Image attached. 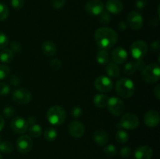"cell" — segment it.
<instances>
[{"instance_id": "cell-1", "label": "cell", "mask_w": 160, "mask_h": 159, "mask_svg": "<svg viewBox=\"0 0 160 159\" xmlns=\"http://www.w3.org/2000/svg\"><path fill=\"white\" fill-rule=\"evenodd\" d=\"M95 40L100 49L108 50L112 48L118 40L117 34L109 27H100L95 31Z\"/></svg>"}, {"instance_id": "cell-2", "label": "cell", "mask_w": 160, "mask_h": 159, "mask_svg": "<svg viewBox=\"0 0 160 159\" xmlns=\"http://www.w3.org/2000/svg\"><path fill=\"white\" fill-rule=\"evenodd\" d=\"M117 94L123 98H130L135 90L134 82L128 78H122L117 80L115 86Z\"/></svg>"}, {"instance_id": "cell-3", "label": "cell", "mask_w": 160, "mask_h": 159, "mask_svg": "<svg viewBox=\"0 0 160 159\" xmlns=\"http://www.w3.org/2000/svg\"><path fill=\"white\" fill-rule=\"evenodd\" d=\"M67 118L65 110L59 105H54L47 112V119L48 123L54 126L62 124Z\"/></svg>"}, {"instance_id": "cell-4", "label": "cell", "mask_w": 160, "mask_h": 159, "mask_svg": "<svg viewBox=\"0 0 160 159\" xmlns=\"http://www.w3.org/2000/svg\"><path fill=\"white\" fill-rule=\"evenodd\" d=\"M160 77L159 65L156 63H151L145 66L142 70V78L145 82L154 84L159 81Z\"/></svg>"}, {"instance_id": "cell-5", "label": "cell", "mask_w": 160, "mask_h": 159, "mask_svg": "<svg viewBox=\"0 0 160 159\" xmlns=\"http://www.w3.org/2000/svg\"><path fill=\"white\" fill-rule=\"evenodd\" d=\"M148 52V45L143 40H138L131 45V53L133 58L138 60L142 59Z\"/></svg>"}, {"instance_id": "cell-6", "label": "cell", "mask_w": 160, "mask_h": 159, "mask_svg": "<svg viewBox=\"0 0 160 159\" xmlns=\"http://www.w3.org/2000/svg\"><path fill=\"white\" fill-rule=\"evenodd\" d=\"M108 111L115 116H120L124 112L125 105L123 101L117 97H112L109 99L107 104Z\"/></svg>"}, {"instance_id": "cell-7", "label": "cell", "mask_w": 160, "mask_h": 159, "mask_svg": "<svg viewBox=\"0 0 160 159\" xmlns=\"http://www.w3.org/2000/svg\"><path fill=\"white\" fill-rule=\"evenodd\" d=\"M31 93L25 88H18L12 92V100L18 104H28L31 101Z\"/></svg>"}, {"instance_id": "cell-8", "label": "cell", "mask_w": 160, "mask_h": 159, "mask_svg": "<svg viewBox=\"0 0 160 159\" xmlns=\"http://www.w3.org/2000/svg\"><path fill=\"white\" fill-rule=\"evenodd\" d=\"M120 126L125 129H134L139 126V118L135 114L126 113L120 120Z\"/></svg>"}, {"instance_id": "cell-9", "label": "cell", "mask_w": 160, "mask_h": 159, "mask_svg": "<svg viewBox=\"0 0 160 159\" xmlns=\"http://www.w3.org/2000/svg\"><path fill=\"white\" fill-rule=\"evenodd\" d=\"M95 87L101 93H107L112 88V81L106 76H100L95 80Z\"/></svg>"}, {"instance_id": "cell-10", "label": "cell", "mask_w": 160, "mask_h": 159, "mask_svg": "<svg viewBox=\"0 0 160 159\" xmlns=\"http://www.w3.org/2000/svg\"><path fill=\"white\" fill-rule=\"evenodd\" d=\"M128 23L131 29L138 31L143 26V17L137 11H131L128 16Z\"/></svg>"}, {"instance_id": "cell-11", "label": "cell", "mask_w": 160, "mask_h": 159, "mask_svg": "<svg viewBox=\"0 0 160 159\" xmlns=\"http://www.w3.org/2000/svg\"><path fill=\"white\" fill-rule=\"evenodd\" d=\"M33 146V140L28 135L20 136L17 140V148L21 154H27L31 150Z\"/></svg>"}, {"instance_id": "cell-12", "label": "cell", "mask_w": 160, "mask_h": 159, "mask_svg": "<svg viewBox=\"0 0 160 159\" xmlns=\"http://www.w3.org/2000/svg\"><path fill=\"white\" fill-rule=\"evenodd\" d=\"M104 10V4L101 0H89L85 4V11L92 16H98Z\"/></svg>"}, {"instance_id": "cell-13", "label": "cell", "mask_w": 160, "mask_h": 159, "mask_svg": "<svg viewBox=\"0 0 160 159\" xmlns=\"http://www.w3.org/2000/svg\"><path fill=\"white\" fill-rule=\"evenodd\" d=\"M10 126L12 131L15 132L16 133L22 134L24 133L28 130V124L26 119L18 116L12 118L10 123Z\"/></svg>"}, {"instance_id": "cell-14", "label": "cell", "mask_w": 160, "mask_h": 159, "mask_svg": "<svg viewBox=\"0 0 160 159\" xmlns=\"http://www.w3.org/2000/svg\"><path fill=\"white\" fill-rule=\"evenodd\" d=\"M69 132L73 137L81 138L85 132V127L81 122L73 121L69 126Z\"/></svg>"}, {"instance_id": "cell-15", "label": "cell", "mask_w": 160, "mask_h": 159, "mask_svg": "<svg viewBox=\"0 0 160 159\" xmlns=\"http://www.w3.org/2000/svg\"><path fill=\"white\" fill-rule=\"evenodd\" d=\"M159 114L156 110H150L144 116V123L148 127H155L159 123Z\"/></svg>"}, {"instance_id": "cell-16", "label": "cell", "mask_w": 160, "mask_h": 159, "mask_svg": "<svg viewBox=\"0 0 160 159\" xmlns=\"http://www.w3.org/2000/svg\"><path fill=\"white\" fill-rule=\"evenodd\" d=\"M128 51L122 47L115 48L112 52V59L116 64H123L128 59Z\"/></svg>"}, {"instance_id": "cell-17", "label": "cell", "mask_w": 160, "mask_h": 159, "mask_svg": "<svg viewBox=\"0 0 160 159\" xmlns=\"http://www.w3.org/2000/svg\"><path fill=\"white\" fill-rule=\"evenodd\" d=\"M153 155L152 149L149 146H141L134 151L135 159H151Z\"/></svg>"}, {"instance_id": "cell-18", "label": "cell", "mask_w": 160, "mask_h": 159, "mask_svg": "<svg viewBox=\"0 0 160 159\" xmlns=\"http://www.w3.org/2000/svg\"><path fill=\"white\" fill-rule=\"evenodd\" d=\"M107 12L112 14H118L123 9V5L120 0H108L106 4Z\"/></svg>"}, {"instance_id": "cell-19", "label": "cell", "mask_w": 160, "mask_h": 159, "mask_svg": "<svg viewBox=\"0 0 160 159\" xmlns=\"http://www.w3.org/2000/svg\"><path fill=\"white\" fill-rule=\"evenodd\" d=\"M94 140L99 146H105L109 141V135L104 129H98L94 132Z\"/></svg>"}, {"instance_id": "cell-20", "label": "cell", "mask_w": 160, "mask_h": 159, "mask_svg": "<svg viewBox=\"0 0 160 159\" xmlns=\"http://www.w3.org/2000/svg\"><path fill=\"white\" fill-rule=\"evenodd\" d=\"M42 50L44 55L48 57H52L56 53V45L52 41H45L42 45Z\"/></svg>"}, {"instance_id": "cell-21", "label": "cell", "mask_w": 160, "mask_h": 159, "mask_svg": "<svg viewBox=\"0 0 160 159\" xmlns=\"http://www.w3.org/2000/svg\"><path fill=\"white\" fill-rule=\"evenodd\" d=\"M106 72L110 77L117 78L120 75V69L114 62H109L106 67Z\"/></svg>"}, {"instance_id": "cell-22", "label": "cell", "mask_w": 160, "mask_h": 159, "mask_svg": "<svg viewBox=\"0 0 160 159\" xmlns=\"http://www.w3.org/2000/svg\"><path fill=\"white\" fill-rule=\"evenodd\" d=\"M108 101H109V98L107 97V95L104 94H96L94 97V104L99 108H102L107 106Z\"/></svg>"}, {"instance_id": "cell-23", "label": "cell", "mask_w": 160, "mask_h": 159, "mask_svg": "<svg viewBox=\"0 0 160 159\" xmlns=\"http://www.w3.org/2000/svg\"><path fill=\"white\" fill-rule=\"evenodd\" d=\"M13 59V52L10 49L4 48L0 52V61L3 63H10Z\"/></svg>"}, {"instance_id": "cell-24", "label": "cell", "mask_w": 160, "mask_h": 159, "mask_svg": "<svg viewBox=\"0 0 160 159\" xmlns=\"http://www.w3.org/2000/svg\"><path fill=\"white\" fill-rule=\"evenodd\" d=\"M96 60L100 65H106L109 63V55L106 50L101 49L96 55Z\"/></svg>"}, {"instance_id": "cell-25", "label": "cell", "mask_w": 160, "mask_h": 159, "mask_svg": "<svg viewBox=\"0 0 160 159\" xmlns=\"http://www.w3.org/2000/svg\"><path fill=\"white\" fill-rule=\"evenodd\" d=\"M57 136V131H56V129L52 127L47 128L45 130V132H44V137H45V139L47 141H53V140H56Z\"/></svg>"}, {"instance_id": "cell-26", "label": "cell", "mask_w": 160, "mask_h": 159, "mask_svg": "<svg viewBox=\"0 0 160 159\" xmlns=\"http://www.w3.org/2000/svg\"><path fill=\"white\" fill-rule=\"evenodd\" d=\"M28 131H29L30 137H34V138H38V137L42 136V128L38 124H34L31 126Z\"/></svg>"}, {"instance_id": "cell-27", "label": "cell", "mask_w": 160, "mask_h": 159, "mask_svg": "<svg viewBox=\"0 0 160 159\" xmlns=\"http://www.w3.org/2000/svg\"><path fill=\"white\" fill-rule=\"evenodd\" d=\"M116 140L118 143H125L129 140V135L126 131L119 129L116 133Z\"/></svg>"}, {"instance_id": "cell-28", "label": "cell", "mask_w": 160, "mask_h": 159, "mask_svg": "<svg viewBox=\"0 0 160 159\" xmlns=\"http://www.w3.org/2000/svg\"><path fill=\"white\" fill-rule=\"evenodd\" d=\"M13 150V145L9 141H1L0 143V151L4 154H9Z\"/></svg>"}, {"instance_id": "cell-29", "label": "cell", "mask_w": 160, "mask_h": 159, "mask_svg": "<svg viewBox=\"0 0 160 159\" xmlns=\"http://www.w3.org/2000/svg\"><path fill=\"white\" fill-rule=\"evenodd\" d=\"M136 70H137V68H136L135 63L133 62H130L125 65L123 72H124V74L127 75V76H131V75L135 73Z\"/></svg>"}, {"instance_id": "cell-30", "label": "cell", "mask_w": 160, "mask_h": 159, "mask_svg": "<svg viewBox=\"0 0 160 159\" xmlns=\"http://www.w3.org/2000/svg\"><path fill=\"white\" fill-rule=\"evenodd\" d=\"M98 20L102 24H108L111 20V17L109 12L107 11L103 10L101 13L98 15Z\"/></svg>"}, {"instance_id": "cell-31", "label": "cell", "mask_w": 160, "mask_h": 159, "mask_svg": "<svg viewBox=\"0 0 160 159\" xmlns=\"http://www.w3.org/2000/svg\"><path fill=\"white\" fill-rule=\"evenodd\" d=\"M9 11L7 6L3 3H0V21H2L7 19L9 17Z\"/></svg>"}, {"instance_id": "cell-32", "label": "cell", "mask_w": 160, "mask_h": 159, "mask_svg": "<svg viewBox=\"0 0 160 159\" xmlns=\"http://www.w3.org/2000/svg\"><path fill=\"white\" fill-rule=\"evenodd\" d=\"M104 152L108 157H114L117 154V150L114 145L109 144L104 148Z\"/></svg>"}, {"instance_id": "cell-33", "label": "cell", "mask_w": 160, "mask_h": 159, "mask_svg": "<svg viewBox=\"0 0 160 159\" xmlns=\"http://www.w3.org/2000/svg\"><path fill=\"white\" fill-rule=\"evenodd\" d=\"M9 73H10V69L8 65H0V80L6 79Z\"/></svg>"}, {"instance_id": "cell-34", "label": "cell", "mask_w": 160, "mask_h": 159, "mask_svg": "<svg viewBox=\"0 0 160 159\" xmlns=\"http://www.w3.org/2000/svg\"><path fill=\"white\" fill-rule=\"evenodd\" d=\"M9 45V38L7 35L2 32H0V49H4Z\"/></svg>"}, {"instance_id": "cell-35", "label": "cell", "mask_w": 160, "mask_h": 159, "mask_svg": "<svg viewBox=\"0 0 160 159\" xmlns=\"http://www.w3.org/2000/svg\"><path fill=\"white\" fill-rule=\"evenodd\" d=\"M11 87L6 83H0V95H6L10 92Z\"/></svg>"}, {"instance_id": "cell-36", "label": "cell", "mask_w": 160, "mask_h": 159, "mask_svg": "<svg viewBox=\"0 0 160 159\" xmlns=\"http://www.w3.org/2000/svg\"><path fill=\"white\" fill-rule=\"evenodd\" d=\"M49 66L51 67L52 70H58L61 68V66H62V62H60V60H59V59H51L49 62Z\"/></svg>"}, {"instance_id": "cell-37", "label": "cell", "mask_w": 160, "mask_h": 159, "mask_svg": "<svg viewBox=\"0 0 160 159\" xmlns=\"http://www.w3.org/2000/svg\"><path fill=\"white\" fill-rule=\"evenodd\" d=\"M14 114H15V109H14V108L10 107V106L6 107L4 110H3V115L7 118H12L14 115Z\"/></svg>"}, {"instance_id": "cell-38", "label": "cell", "mask_w": 160, "mask_h": 159, "mask_svg": "<svg viewBox=\"0 0 160 159\" xmlns=\"http://www.w3.org/2000/svg\"><path fill=\"white\" fill-rule=\"evenodd\" d=\"M66 0H52V6L55 9H60L66 5Z\"/></svg>"}, {"instance_id": "cell-39", "label": "cell", "mask_w": 160, "mask_h": 159, "mask_svg": "<svg viewBox=\"0 0 160 159\" xmlns=\"http://www.w3.org/2000/svg\"><path fill=\"white\" fill-rule=\"evenodd\" d=\"M11 6L14 9L19 10L21 8H23L24 5V0H10Z\"/></svg>"}, {"instance_id": "cell-40", "label": "cell", "mask_w": 160, "mask_h": 159, "mask_svg": "<svg viewBox=\"0 0 160 159\" xmlns=\"http://www.w3.org/2000/svg\"><path fill=\"white\" fill-rule=\"evenodd\" d=\"M120 154L122 157L123 158H128L131 156V149L129 147H122L120 149Z\"/></svg>"}, {"instance_id": "cell-41", "label": "cell", "mask_w": 160, "mask_h": 159, "mask_svg": "<svg viewBox=\"0 0 160 159\" xmlns=\"http://www.w3.org/2000/svg\"><path fill=\"white\" fill-rule=\"evenodd\" d=\"M10 50L12 51V52H13V51H15V52H17V53L20 52L22 50L21 45H20L18 42L12 41V43H11V49Z\"/></svg>"}, {"instance_id": "cell-42", "label": "cell", "mask_w": 160, "mask_h": 159, "mask_svg": "<svg viewBox=\"0 0 160 159\" xmlns=\"http://www.w3.org/2000/svg\"><path fill=\"white\" fill-rule=\"evenodd\" d=\"M10 83L12 84L13 86H18L20 83V79L17 75L13 74V75H11L10 76Z\"/></svg>"}, {"instance_id": "cell-43", "label": "cell", "mask_w": 160, "mask_h": 159, "mask_svg": "<svg viewBox=\"0 0 160 159\" xmlns=\"http://www.w3.org/2000/svg\"><path fill=\"white\" fill-rule=\"evenodd\" d=\"M147 1L146 0H137L135 2V6L138 9H142L146 6Z\"/></svg>"}, {"instance_id": "cell-44", "label": "cell", "mask_w": 160, "mask_h": 159, "mask_svg": "<svg viewBox=\"0 0 160 159\" xmlns=\"http://www.w3.org/2000/svg\"><path fill=\"white\" fill-rule=\"evenodd\" d=\"M82 114V110L80 107H74L72 110V115H73L74 118H78L80 117Z\"/></svg>"}, {"instance_id": "cell-45", "label": "cell", "mask_w": 160, "mask_h": 159, "mask_svg": "<svg viewBox=\"0 0 160 159\" xmlns=\"http://www.w3.org/2000/svg\"><path fill=\"white\" fill-rule=\"evenodd\" d=\"M134 63H135L136 68L138 70H143V69L145 68V62H144V61L142 60V59H138V60L136 61Z\"/></svg>"}, {"instance_id": "cell-46", "label": "cell", "mask_w": 160, "mask_h": 159, "mask_svg": "<svg viewBox=\"0 0 160 159\" xmlns=\"http://www.w3.org/2000/svg\"><path fill=\"white\" fill-rule=\"evenodd\" d=\"M152 50L154 51H156V52H158V51H159L160 50V42L159 40H156L155 41L152 42Z\"/></svg>"}, {"instance_id": "cell-47", "label": "cell", "mask_w": 160, "mask_h": 159, "mask_svg": "<svg viewBox=\"0 0 160 159\" xmlns=\"http://www.w3.org/2000/svg\"><path fill=\"white\" fill-rule=\"evenodd\" d=\"M154 94L156 96V99L159 100L160 99V85L158 84V85L156 86V87L154 88Z\"/></svg>"}, {"instance_id": "cell-48", "label": "cell", "mask_w": 160, "mask_h": 159, "mask_svg": "<svg viewBox=\"0 0 160 159\" xmlns=\"http://www.w3.org/2000/svg\"><path fill=\"white\" fill-rule=\"evenodd\" d=\"M36 122H37V119H36L35 117L34 116H30L29 118H28V120H27L28 124L31 125V126H32V125L34 124H36Z\"/></svg>"}, {"instance_id": "cell-49", "label": "cell", "mask_w": 160, "mask_h": 159, "mask_svg": "<svg viewBox=\"0 0 160 159\" xmlns=\"http://www.w3.org/2000/svg\"><path fill=\"white\" fill-rule=\"evenodd\" d=\"M4 126H5L4 118L0 115V131L2 130V129L4 128Z\"/></svg>"}, {"instance_id": "cell-50", "label": "cell", "mask_w": 160, "mask_h": 159, "mask_svg": "<svg viewBox=\"0 0 160 159\" xmlns=\"http://www.w3.org/2000/svg\"><path fill=\"white\" fill-rule=\"evenodd\" d=\"M119 28H120V31H124L127 28V24L125 22H120V24H119Z\"/></svg>"}, {"instance_id": "cell-51", "label": "cell", "mask_w": 160, "mask_h": 159, "mask_svg": "<svg viewBox=\"0 0 160 159\" xmlns=\"http://www.w3.org/2000/svg\"><path fill=\"white\" fill-rule=\"evenodd\" d=\"M0 159H2V156L1 154H0Z\"/></svg>"}, {"instance_id": "cell-52", "label": "cell", "mask_w": 160, "mask_h": 159, "mask_svg": "<svg viewBox=\"0 0 160 159\" xmlns=\"http://www.w3.org/2000/svg\"><path fill=\"white\" fill-rule=\"evenodd\" d=\"M1 141H2V138H1V136H0V143H1Z\"/></svg>"}]
</instances>
